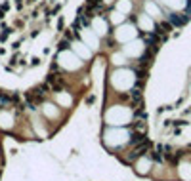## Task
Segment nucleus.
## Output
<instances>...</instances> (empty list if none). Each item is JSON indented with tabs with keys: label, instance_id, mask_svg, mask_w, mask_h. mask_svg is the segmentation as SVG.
<instances>
[{
	"label": "nucleus",
	"instance_id": "1",
	"mask_svg": "<svg viewBox=\"0 0 191 181\" xmlns=\"http://www.w3.org/2000/svg\"><path fill=\"white\" fill-rule=\"evenodd\" d=\"M136 34H138V31H136V25L134 23H122L121 27H117V31H115V38L118 42H128V40H132Z\"/></svg>",
	"mask_w": 191,
	"mask_h": 181
},
{
	"label": "nucleus",
	"instance_id": "2",
	"mask_svg": "<svg viewBox=\"0 0 191 181\" xmlns=\"http://www.w3.org/2000/svg\"><path fill=\"white\" fill-rule=\"evenodd\" d=\"M59 65L65 67V69H79L82 63L73 51H61L59 54Z\"/></svg>",
	"mask_w": 191,
	"mask_h": 181
},
{
	"label": "nucleus",
	"instance_id": "3",
	"mask_svg": "<svg viewBox=\"0 0 191 181\" xmlns=\"http://www.w3.org/2000/svg\"><path fill=\"white\" fill-rule=\"evenodd\" d=\"M80 38H82V42L84 44H90V48L92 50H97L100 48V42H97V36L96 33L92 31V27H80Z\"/></svg>",
	"mask_w": 191,
	"mask_h": 181
},
{
	"label": "nucleus",
	"instance_id": "4",
	"mask_svg": "<svg viewBox=\"0 0 191 181\" xmlns=\"http://www.w3.org/2000/svg\"><path fill=\"white\" fill-rule=\"evenodd\" d=\"M143 51H145V42H142V40H134V42H130L126 46L124 54L130 55V57H140Z\"/></svg>",
	"mask_w": 191,
	"mask_h": 181
},
{
	"label": "nucleus",
	"instance_id": "5",
	"mask_svg": "<svg viewBox=\"0 0 191 181\" xmlns=\"http://www.w3.org/2000/svg\"><path fill=\"white\" fill-rule=\"evenodd\" d=\"M92 31L97 34V36H105L107 34V21L103 17H97V15H94L92 17Z\"/></svg>",
	"mask_w": 191,
	"mask_h": 181
},
{
	"label": "nucleus",
	"instance_id": "6",
	"mask_svg": "<svg viewBox=\"0 0 191 181\" xmlns=\"http://www.w3.org/2000/svg\"><path fill=\"white\" fill-rule=\"evenodd\" d=\"M187 19H189V17H187L185 13H168V15H166V21L172 25V27H182Z\"/></svg>",
	"mask_w": 191,
	"mask_h": 181
},
{
	"label": "nucleus",
	"instance_id": "7",
	"mask_svg": "<svg viewBox=\"0 0 191 181\" xmlns=\"http://www.w3.org/2000/svg\"><path fill=\"white\" fill-rule=\"evenodd\" d=\"M71 46H73V50L76 51V54H79L80 55V57H86V59H90V55H92V51L88 50V46H86L84 42H82V40H75V42L73 44H71Z\"/></svg>",
	"mask_w": 191,
	"mask_h": 181
},
{
	"label": "nucleus",
	"instance_id": "8",
	"mask_svg": "<svg viewBox=\"0 0 191 181\" xmlns=\"http://www.w3.org/2000/svg\"><path fill=\"white\" fill-rule=\"evenodd\" d=\"M138 23H140V27L145 31V33H155V25H153V21L147 17V15H140Z\"/></svg>",
	"mask_w": 191,
	"mask_h": 181
},
{
	"label": "nucleus",
	"instance_id": "9",
	"mask_svg": "<svg viewBox=\"0 0 191 181\" xmlns=\"http://www.w3.org/2000/svg\"><path fill=\"white\" fill-rule=\"evenodd\" d=\"M117 10L121 13H128L132 10V2H130V0H118V2H117Z\"/></svg>",
	"mask_w": 191,
	"mask_h": 181
},
{
	"label": "nucleus",
	"instance_id": "10",
	"mask_svg": "<svg viewBox=\"0 0 191 181\" xmlns=\"http://www.w3.org/2000/svg\"><path fill=\"white\" fill-rule=\"evenodd\" d=\"M124 19H126V15L124 13H121L118 10H115V12H111V21L118 25V23H124Z\"/></svg>",
	"mask_w": 191,
	"mask_h": 181
},
{
	"label": "nucleus",
	"instance_id": "11",
	"mask_svg": "<svg viewBox=\"0 0 191 181\" xmlns=\"http://www.w3.org/2000/svg\"><path fill=\"white\" fill-rule=\"evenodd\" d=\"M145 10H147L149 13H153V17H159V15H161V12L157 10V6H155L153 2H147V4H145Z\"/></svg>",
	"mask_w": 191,
	"mask_h": 181
},
{
	"label": "nucleus",
	"instance_id": "12",
	"mask_svg": "<svg viewBox=\"0 0 191 181\" xmlns=\"http://www.w3.org/2000/svg\"><path fill=\"white\" fill-rule=\"evenodd\" d=\"M113 63H115V65H124L126 63L124 54H115V55H113Z\"/></svg>",
	"mask_w": 191,
	"mask_h": 181
},
{
	"label": "nucleus",
	"instance_id": "13",
	"mask_svg": "<svg viewBox=\"0 0 191 181\" xmlns=\"http://www.w3.org/2000/svg\"><path fill=\"white\" fill-rule=\"evenodd\" d=\"M94 103V95H90V97H86V105H92Z\"/></svg>",
	"mask_w": 191,
	"mask_h": 181
},
{
	"label": "nucleus",
	"instance_id": "14",
	"mask_svg": "<svg viewBox=\"0 0 191 181\" xmlns=\"http://www.w3.org/2000/svg\"><path fill=\"white\" fill-rule=\"evenodd\" d=\"M113 2V0H101V4H103V6H107V4H111Z\"/></svg>",
	"mask_w": 191,
	"mask_h": 181
}]
</instances>
